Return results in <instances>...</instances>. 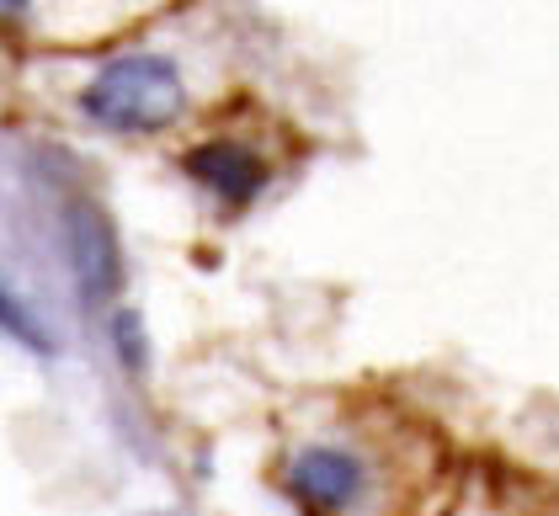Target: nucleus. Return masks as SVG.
I'll use <instances>...</instances> for the list:
<instances>
[{"label": "nucleus", "mask_w": 559, "mask_h": 516, "mask_svg": "<svg viewBox=\"0 0 559 516\" xmlns=\"http://www.w3.org/2000/svg\"><path fill=\"white\" fill-rule=\"evenodd\" d=\"M81 112L96 129L112 133H155L171 129L187 112V86L176 75L171 59L160 53H123L112 64H102L81 91Z\"/></svg>", "instance_id": "f257e3e1"}, {"label": "nucleus", "mask_w": 559, "mask_h": 516, "mask_svg": "<svg viewBox=\"0 0 559 516\" xmlns=\"http://www.w3.org/2000/svg\"><path fill=\"white\" fill-rule=\"evenodd\" d=\"M64 256H70V272H75L86 303H107L118 293L123 256H118V229L107 224L102 208H91V203L64 208Z\"/></svg>", "instance_id": "f03ea898"}, {"label": "nucleus", "mask_w": 559, "mask_h": 516, "mask_svg": "<svg viewBox=\"0 0 559 516\" xmlns=\"http://www.w3.org/2000/svg\"><path fill=\"white\" fill-rule=\"evenodd\" d=\"M288 490L309 512H346L362 495V464L346 447H304L288 464Z\"/></svg>", "instance_id": "7ed1b4c3"}, {"label": "nucleus", "mask_w": 559, "mask_h": 516, "mask_svg": "<svg viewBox=\"0 0 559 516\" xmlns=\"http://www.w3.org/2000/svg\"><path fill=\"white\" fill-rule=\"evenodd\" d=\"M187 176L198 187H209L218 203H229V208L257 203L261 192H266V181H272L266 160H261L257 149H246V144H198L187 155Z\"/></svg>", "instance_id": "20e7f679"}, {"label": "nucleus", "mask_w": 559, "mask_h": 516, "mask_svg": "<svg viewBox=\"0 0 559 516\" xmlns=\"http://www.w3.org/2000/svg\"><path fill=\"white\" fill-rule=\"evenodd\" d=\"M0 331H5V336H11L16 346L38 351V357H48V351H53V341H48V331H44V320H38L33 309H22V299H16V293H5V288H0Z\"/></svg>", "instance_id": "39448f33"}, {"label": "nucleus", "mask_w": 559, "mask_h": 516, "mask_svg": "<svg viewBox=\"0 0 559 516\" xmlns=\"http://www.w3.org/2000/svg\"><path fill=\"white\" fill-rule=\"evenodd\" d=\"M112 346L123 351V362H129L133 373L144 368V336H139V320H133V314H118V320H112Z\"/></svg>", "instance_id": "423d86ee"}, {"label": "nucleus", "mask_w": 559, "mask_h": 516, "mask_svg": "<svg viewBox=\"0 0 559 516\" xmlns=\"http://www.w3.org/2000/svg\"><path fill=\"white\" fill-rule=\"evenodd\" d=\"M27 11V0H0V22H16Z\"/></svg>", "instance_id": "0eeeda50"}]
</instances>
